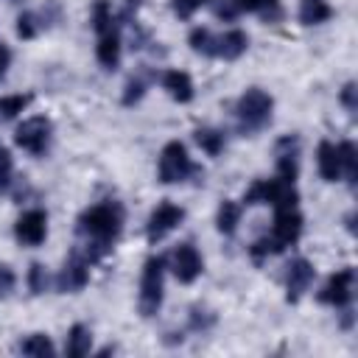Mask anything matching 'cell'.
I'll return each instance as SVG.
<instances>
[{"mask_svg": "<svg viewBox=\"0 0 358 358\" xmlns=\"http://www.w3.org/2000/svg\"><path fill=\"white\" fill-rule=\"evenodd\" d=\"M123 224H126V210L117 199H103L78 215L76 229L84 238V255L90 263H98L112 252V246L123 232Z\"/></svg>", "mask_w": 358, "mask_h": 358, "instance_id": "6da1fadb", "label": "cell"}, {"mask_svg": "<svg viewBox=\"0 0 358 358\" xmlns=\"http://www.w3.org/2000/svg\"><path fill=\"white\" fill-rule=\"evenodd\" d=\"M271 117H274V98L266 90L249 87L241 92V98L235 103V123L243 137L263 131L271 123Z\"/></svg>", "mask_w": 358, "mask_h": 358, "instance_id": "7a4b0ae2", "label": "cell"}, {"mask_svg": "<svg viewBox=\"0 0 358 358\" xmlns=\"http://www.w3.org/2000/svg\"><path fill=\"white\" fill-rule=\"evenodd\" d=\"M165 268L168 260L162 255H151L143 263L140 271V294H137V310L143 319H154L165 299Z\"/></svg>", "mask_w": 358, "mask_h": 358, "instance_id": "3957f363", "label": "cell"}, {"mask_svg": "<svg viewBox=\"0 0 358 358\" xmlns=\"http://www.w3.org/2000/svg\"><path fill=\"white\" fill-rule=\"evenodd\" d=\"M201 168L190 159L187 154V145L182 140H171L162 145L159 151V159H157V179L162 185H182L187 182L190 176H199Z\"/></svg>", "mask_w": 358, "mask_h": 358, "instance_id": "277c9868", "label": "cell"}, {"mask_svg": "<svg viewBox=\"0 0 358 358\" xmlns=\"http://www.w3.org/2000/svg\"><path fill=\"white\" fill-rule=\"evenodd\" d=\"M299 201V193H296V185L288 182V179H255L246 193H243V201L246 207H255V204H271L274 210H282V207H296Z\"/></svg>", "mask_w": 358, "mask_h": 358, "instance_id": "5b68a950", "label": "cell"}, {"mask_svg": "<svg viewBox=\"0 0 358 358\" xmlns=\"http://www.w3.org/2000/svg\"><path fill=\"white\" fill-rule=\"evenodd\" d=\"M50 140H53V123L45 115L25 117L14 131V143L31 157H45L50 151Z\"/></svg>", "mask_w": 358, "mask_h": 358, "instance_id": "8992f818", "label": "cell"}, {"mask_svg": "<svg viewBox=\"0 0 358 358\" xmlns=\"http://www.w3.org/2000/svg\"><path fill=\"white\" fill-rule=\"evenodd\" d=\"M352 296H355V268L352 266H344V268L333 271L327 277V282L322 285V291H319V302L330 305L336 310L350 308Z\"/></svg>", "mask_w": 358, "mask_h": 358, "instance_id": "52a82bcc", "label": "cell"}, {"mask_svg": "<svg viewBox=\"0 0 358 358\" xmlns=\"http://www.w3.org/2000/svg\"><path fill=\"white\" fill-rule=\"evenodd\" d=\"M182 221H185V210H182L179 204H173V201H159V204L151 210L148 221H145V238H148V243H159V241L168 238Z\"/></svg>", "mask_w": 358, "mask_h": 358, "instance_id": "ba28073f", "label": "cell"}, {"mask_svg": "<svg viewBox=\"0 0 358 358\" xmlns=\"http://www.w3.org/2000/svg\"><path fill=\"white\" fill-rule=\"evenodd\" d=\"M90 266L92 263L87 260V255L81 249L70 252V257L64 260V266H62V271L56 277L59 294H78L81 288H87V282H90Z\"/></svg>", "mask_w": 358, "mask_h": 358, "instance_id": "9c48e42d", "label": "cell"}, {"mask_svg": "<svg viewBox=\"0 0 358 358\" xmlns=\"http://www.w3.org/2000/svg\"><path fill=\"white\" fill-rule=\"evenodd\" d=\"M171 271H173V277H176L182 285H190V282H196V280L201 277V271H204V257L199 255V249H196L190 241L179 243V246L171 252Z\"/></svg>", "mask_w": 358, "mask_h": 358, "instance_id": "30bf717a", "label": "cell"}, {"mask_svg": "<svg viewBox=\"0 0 358 358\" xmlns=\"http://www.w3.org/2000/svg\"><path fill=\"white\" fill-rule=\"evenodd\" d=\"M299 154H302V143L296 134H285L274 143V165H277V176L296 182L299 176Z\"/></svg>", "mask_w": 358, "mask_h": 358, "instance_id": "8fae6325", "label": "cell"}, {"mask_svg": "<svg viewBox=\"0 0 358 358\" xmlns=\"http://www.w3.org/2000/svg\"><path fill=\"white\" fill-rule=\"evenodd\" d=\"M14 238L22 246H39V243H45V238H48V213L39 210V207L25 210L17 218V224H14Z\"/></svg>", "mask_w": 358, "mask_h": 358, "instance_id": "7c38bea8", "label": "cell"}, {"mask_svg": "<svg viewBox=\"0 0 358 358\" xmlns=\"http://www.w3.org/2000/svg\"><path fill=\"white\" fill-rule=\"evenodd\" d=\"M316 277V268L308 257H294L288 266H285V299L288 302H299L302 294L310 288Z\"/></svg>", "mask_w": 358, "mask_h": 358, "instance_id": "4fadbf2b", "label": "cell"}, {"mask_svg": "<svg viewBox=\"0 0 358 358\" xmlns=\"http://www.w3.org/2000/svg\"><path fill=\"white\" fill-rule=\"evenodd\" d=\"M123 56V39H120V22L98 31V45H95V59L103 70H117Z\"/></svg>", "mask_w": 358, "mask_h": 358, "instance_id": "5bb4252c", "label": "cell"}, {"mask_svg": "<svg viewBox=\"0 0 358 358\" xmlns=\"http://www.w3.org/2000/svg\"><path fill=\"white\" fill-rule=\"evenodd\" d=\"M302 213L296 207H282V210H274V227H271V238L285 249V246H294L302 235Z\"/></svg>", "mask_w": 358, "mask_h": 358, "instance_id": "9a60e30c", "label": "cell"}, {"mask_svg": "<svg viewBox=\"0 0 358 358\" xmlns=\"http://www.w3.org/2000/svg\"><path fill=\"white\" fill-rule=\"evenodd\" d=\"M162 90L176 101V103H190L193 95H196V87H193V78L190 73L185 70H165L162 78H159Z\"/></svg>", "mask_w": 358, "mask_h": 358, "instance_id": "2e32d148", "label": "cell"}, {"mask_svg": "<svg viewBox=\"0 0 358 358\" xmlns=\"http://www.w3.org/2000/svg\"><path fill=\"white\" fill-rule=\"evenodd\" d=\"M246 48H249V36L241 28H232V31H224L221 36H215V59L235 62L246 53Z\"/></svg>", "mask_w": 358, "mask_h": 358, "instance_id": "e0dca14e", "label": "cell"}, {"mask_svg": "<svg viewBox=\"0 0 358 358\" xmlns=\"http://www.w3.org/2000/svg\"><path fill=\"white\" fill-rule=\"evenodd\" d=\"M316 165H319V176L324 182H338L341 179V159H338V145L330 140H322L316 148Z\"/></svg>", "mask_w": 358, "mask_h": 358, "instance_id": "ac0fdd59", "label": "cell"}, {"mask_svg": "<svg viewBox=\"0 0 358 358\" xmlns=\"http://www.w3.org/2000/svg\"><path fill=\"white\" fill-rule=\"evenodd\" d=\"M241 215H243V204L235 201V199H224L218 204V213H215V229L224 235V238H232L238 224H241Z\"/></svg>", "mask_w": 358, "mask_h": 358, "instance_id": "d6986e66", "label": "cell"}, {"mask_svg": "<svg viewBox=\"0 0 358 358\" xmlns=\"http://www.w3.org/2000/svg\"><path fill=\"white\" fill-rule=\"evenodd\" d=\"M92 350V330L87 324H73L64 336V355L67 358H84Z\"/></svg>", "mask_w": 358, "mask_h": 358, "instance_id": "ffe728a7", "label": "cell"}, {"mask_svg": "<svg viewBox=\"0 0 358 358\" xmlns=\"http://www.w3.org/2000/svg\"><path fill=\"white\" fill-rule=\"evenodd\" d=\"M193 140L196 145L207 154V157H218L224 148H227V134L221 129H213V126H199L193 131Z\"/></svg>", "mask_w": 358, "mask_h": 358, "instance_id": "44dd1931", "label": "cell"}, {"mask_svg": "<svg viewBox=\"0 0 358 358\" xmlns=\"http://www.w3.org/2000/svg\"><path fill=\"white\" fill-rule=\"evenodd\" d=\"M151 73L148 70H140V73H134L129 81H126V87H123V95H120V103L123 106H134V103H140L143 98H145V92H148V87H151Z\"/></svg>", "mask_w": 358, "mask_h": 358, "instance_id": "7402d4cb", "label": "cell"}, {"mask_svg": "<svg viewBox=\"0 0 358 358\" xmlns=\"http://www.w3.org/2000/svg\"><path fill=\"white\" fill-rule=\"evenodd\" d=\"M333 17V6L327 0H299V22L302 25H322Z\"/></svg>", "mask_w": 358, "mask_h": 358, "instance_id": "603a6c76", "label": "cell"}, {"mask_svg": "<svg viewBox=\"0 0 358 358\" xmlns=\"http://www.w3.org/2000/svg\"><path fill=\"white\" fill-rule=\"evenodd\" d=\"M17 350L22 355H31V358H50V355H56V347H53L48 333H31L25 341H20Z\"/></svg>", "mask_w": 358, "mask_h": 358, "instance_id": "cb8c5ba5", "label": "cell"}, {"mask_svg": "<svg viewBox=\"0 0 358 358\" xmlns=\"http://www.w3.org/2000/svg\"><path fill=\"white\" fill-rule=\"evenodd\" d=\"M238 11L241 14H260L263 20H280L282 8H280V0H235Z\"/></svg>", "mask_w": 358, "mask_h": 358, "instance_id": "d4e9b609", "label": "cell"}, {"mask_svg": "<svg viewBox=\"0 0 358 358\" xmlns=\"http://www.w3.org/2000/svg\"><path fill=\"white\" fill-rule=\"evenodd\" d=\"M338 159H341V176L355 187V182H358V148L352 140L338 143Z\"/></svg>", "mask_w": 358, "mask_h": 358, "instance_id": "484cf974", "label": "cell"}, {"mask_svg": "<svg viewBox=\"0 0 358 358\" xmlns=\"http://www.w3.org/2000/svg\"><path fill=\"white\" fill-rule=\"evenodd\" d=\"M34 95L31 92H14V95H0V120H14L31 106Z\"/></svg>", "mask_w": 358, "mask_h": 358, "instance_id": "4316f807", "label": "cell"}, {"mask_svg": "<svg viewBox=\"0 0 358 358\" xmlns=\"http://www.w3.org/2000/svg\"><path fill=\"white\" fill-rule=\"evenodd\" d=\"M187 45H190V50L193 53H199V56H210V59H215V34L210 31V28H193L190 31V36H187Z\"/></svg>", "mask_w": 358, "mask_h": 358, "instance_id": "83f0119b", "label": "cell"}, {"mask_svg": "<svg viewBox=\"0 0 358 358\" xmlns=\"http://www.w3.org/2000/svg\"><path fill=\"white\" fill-rule=\"evenodd\" d=\"M42 31H45V22L36 11H22L17 17V36L20 39H36Z\"/></svg>", "mask_w": 358, "mask_h": 358, "instance_id": "f1b7e54d", "label": "cell"}, {"mask_svg": "<svg viewBox=\"0 0 358 358\" xmlns=\"http://www.w3.org/2000/svg\"><path fill=\"white\" fill-rule=\"evenodd\" d=\"M280 252H282V246L271 238V232L260 235V238L249 246V255H252V260H255V263H263V260H268V257H274V255H280Z\"/></svg>", "mask_w": 358, "mask_h": 358, "instance_id": "f546056e", "label": "cell"}, {"mask_svg": "<svg viewBox=\"0 0 358 358\" xmlns=\"http://www.w3.org/2000/svg\"><path fill=\"white\" fill-rule=\"evenodd\" d=\"M25 280H28V291H31L34 296H39V294H45V291L50 288V277H48V268H45L42 263H31Z\"/></svg>", "mask_w": 358, "mask_h": 358, "instance_id": "4dcf8cb0", "label": "cell"}, {"mask_svg": "<svg viewBox=\"0 0 358 358\" xmlns=\"http://www.w3.org/2000/svg\"><path fill=\"white\" fill-rule=\"evenodd\" d=\"M187 322H190V330H196V333H207V330L215 324V313L207 310V308H201V305H193L190 313H187Z\"/></svg>", "mask_w": 358, "mask_h": 358, "instance_id": "1f68e13d", "label": "cell"}, {"mask_svg": "<svg viewBox=\"0 0 358 358\" xmlns=\"http://www.w3.org/2000/svg\"><path fill=\"white\" fill-rule=\"evenodd\" d=\"M11 182H14V159H11V151L0 145V196L11 187Z\"/></svg>", "mask_w": 358, "mask_h": 358, "instance_id": "d6a6232c", "label": "cell"}, {"mask_svg": "<svg viewBox=\"0 0 358 358\" xmlns=\"http://www.w3.org/2000/svg\"><path fill=\"white\" fill-rule=\"evenodd\" d=\"M204 3H210V0H171V11H173L179 20H190Z\"/></svg>", "mask_w": 358, "mask_h": 358, "instance_id": "836d02e7", "label": "cell"}, {"mask_svg": "<svg viewBox=\"0 0 358 358\" xmlns=\"http://www.w3.org/2000/svg\"><path fill=\"white\" fill-rule=\"evenodd\" d=\"M17 288V274L8 263H0V299H8Z\"/></svg>", "mask_w": 358, "mask_h": 358, "instance_id": "e575fe53", "label": "cell"}, {"mask_svg": "<svg viewBox=\"0 0 358 358\" xmlns=\"http://www.w3.org/2000/svg\"><path fill=\"white\" fill-rule=\"evenodd\" d=\"M338 101H341V106H344L350 115H355V112H358V87H355V81H347V84L341 87Z\"/></svg>", "mask_w": 358, "mask_h": 358, "instance_id": "d590c367", "label": "cell"}, {"mask_svg": "<svg viewBox=\"0 0 358 358\" xmlns=\"http://www.w3.org/2000/svg\"><path fill=\"white\" fill-rule=\"evenodd\" d=\"M213 11H215V17L224 20V22H232V20L241 14L238 6H235V0H213Z\"/></svg>", "mask_w": 358, "mask_h": 358, "instance_id": "8d00e7d4", "label": "cell"}, {"mask_svg": "<svg viewBox=\"0 0 358 358\" xmlns=\"http://www.w3.org/2000/svg\"><path fill=\"white\" fill-rule=\"evenodd\" d=\"M8 67H11V48L0 42V81L6 78V73H8Z\"/></svg>", "mask_w": 358, "mask_h": 358, "instance_id": "74e56055", "label": "cell"}, {"mask_svg": "<svg viewBox=\"0 0 358 358\" xmlns=\"http://www.w3.org/2000/svg\"><path fill=\"white\" fill-rule=\"evenodd\" d=\"M347 229H350V232H355V213H350V215H347Z\"/></svg>", "mask_w": 358, "mask_h": 358, "instance_id": "f35d334b", "label": "cell"}]
</instances>
